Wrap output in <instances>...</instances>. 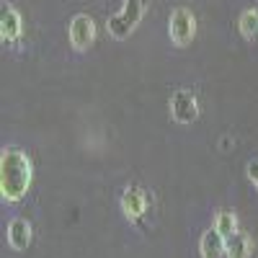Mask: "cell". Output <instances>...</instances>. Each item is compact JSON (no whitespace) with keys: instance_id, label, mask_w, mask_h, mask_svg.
<instances>
[{"instance_id":"11","label":"cell","mask_w":258,"mask_h":258,"mask_svg":"<svg viewBox=\"0 0 258 258\" xmlns=\"http://www.w3.org/2000/svg\"><path fill=\"white\" fill-rule=\"evenodd\" d=\"M238 26H240V34H243L248 41L258 39V11H255V8L243 11L240 18H238Z\"/></svg>"},{"instance_id":"4","label":"cell","mask_w":258,"mask_h":258,"mask_svg":"<svg viewBox=\"0 0 258 258\" xmlns=\"http://www.w3.org/2000/svg\"><path fill=\"white\" fill-rule=\"evenodd\" d=\"M170 116H173L178 124H194L199 116V101L191 91L178 88L173 96H170Z\"/></svg>"},{"instance_id":"6","label":"cell","mask_w":258,"mask_h":258,"mask_svg":"<svg viewBox=\"0 0 258 258\" xmlns=\"http://www.w3.org/2000/svg\"><path fill=\"white\" fill-rule=\"evenodd\" d=\"M21 29H24L21 13L13 6H3V11H0V39H3L6 44H16L21 39Z\"/></svg>"},{"instance_id":"9","label":"cell","mask_w":258,"mask_h":258,"mask_svg":"<svg viewBox=\"0 0 258 258\" xmlns=\"http://www.w3.org/2000/svg\"><path fill=\"white\" fill-rule=\"evenodd\" d=\"M8 243H11L13 250H26L29 243H31V225L26 220H21V217L11 220V225H8Z\"/></svg>"},{"instance_id":"5","label":"cell","mask_w":258,"mask_h":258,"mask_svg":"<svg viewBox=\"0 0 258 258\" xmlns=\"http://www.w3.org/2000/svg\"><path fill=\"white\" fill-rule=\"evenodd\" d=\"M93 39H96V24H93V18L85 16V13H78L70 21V44H73V49L85 52V49L93 44Z\"/></svg>"},{"instance_id":"1","label":"cell","mask_w":258,"mask_h":258,"mask_svg":"<svg viewBox=\"0 0 258 258\" xmlns=\"http://www.w3.org/2000/svg\"><path fill=\"white\" fill-rule=\"evenodd\" d=\"M31 160L24 150L18 147H8L0 155V194L3 199L16 204L26 197V191L31 186Z\"/></svg>"},{"instance_id":"12","label":"cell","mask_w":258,"mask_h":258,"mask_svg":"<svg viewBox=\"0 0 258 258\" xmlns=\"http://www.w3.org/2000/svg\"><path fill=\"white\" fill-rule=\"evenodd\" d=\"M214 230L222 232L225 238H230V235L238 232V217H235L232 212H220L217 217H214Z\"/></svg>"},{"instance_id":"13","label":"cell","mask_w":258,"mask_h":258,"mask_svg":"<svg viewBox=\"0 0 258 258\" xmlns=\"http://www.w3.org/2000/svg\"><path fill=\"white\" fill-rule=\"evenodd\" d=\"M248 178L253 181V186L258 188V160H253L250 165H248Z\"/></svg>"},{"instance_id":"8","label":"cell","mask_w":258,"mask_h":258,"mask_svg":"<svg viewBox=\"0 0 258 258\" xmlns=\"http://www.w3.org/2000/svg\"><path fill=\"white\" fill-rule=\"evenodd\" d=\"M121 209L129 220H140L145 209H147V197L140 191V188H126L121 194Z\"/></svg>"},{"instance_id":"7","label":"cell","mask_w":258,"mask_h":258,"mask_svg":"<svg viewBox=\"0 0 258 258\" xmlns=\"http://www.w3.org/2000/svg\"><path fill=\"white\" fill-rule=\"evenodd\" d=\"M225 245H227V238L217 230H207L199 240V253L202 258H222L225 255Z\"/></svg>"},{"instance_id":"10","label":"cell","mask_w":258,"mask_h":258,"mask_svg":"<svg viewBox=\"0 0 258 258\" xmlns=\"http://www.w3.org/2000/svg\"><path fill=\"white\" fill-rule=\"evenodd\" d=\"M253 250V243L245 232H235L227 238V245H225V255L227 258H248Z\"/></svg>"},{"instance_id":"3","label":"cell","mask_w":258,"mask_h":258,"mask_svg":"<svg viewBox=\"0 0 258 258\" xmlns=\"http://www.w3.org/2000/svg\"><path fill=\"white\" fill-rule=\"evenodd\" d=\"M168 36L176 47H188L197 36V18L188 8H176L168 18Z\"/></svg>"},{"instance_id":"2","label":"cell","mask_w":258,"mask_h":258,"mask_svg":"<svg viewBox=\"0 0 258 258\" xmlns=\"http://www.w3.org/2000/svg\"><path fill=\"white\" fill-rule=\"evenodd\" d=\"M145 0H124V6L119 13H114L109 18V34L114 39H126L129 34H132L137 26H140V21L145 16Z\"/></svg>"}]
</instances>
